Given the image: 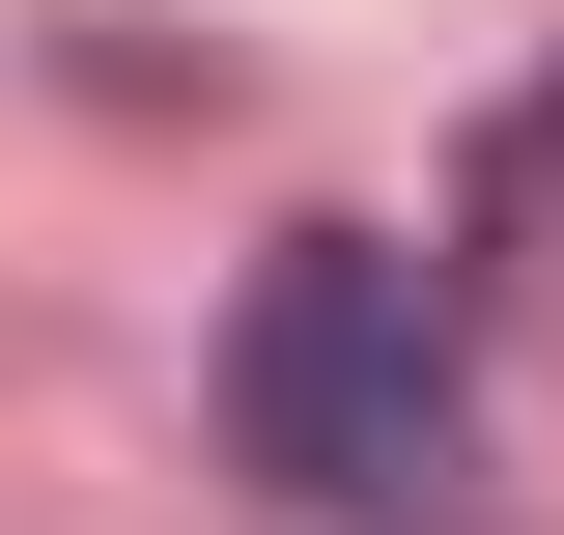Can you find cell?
I'll return each mask as SVG.
<instances>
[{"label":"cell","instance_id":"1","mask_svg":"<svg viewBox=\"0 0 564 535\" xmlns=\"http://www.w3.org/2000/svg\"><path fill=\"white\" fill-rule=\"evenodd\" d=\"M226 451H254L311 535H452V479H480L452 254H395V226H282L254 310H226Z\"/></svg>","mask_w":564,"mask_h":535}]
</instances>
